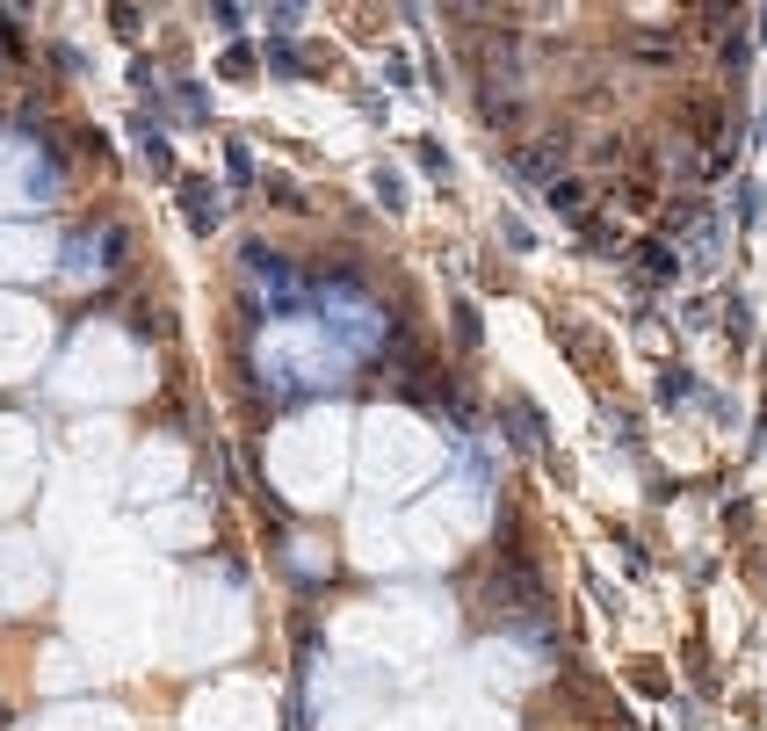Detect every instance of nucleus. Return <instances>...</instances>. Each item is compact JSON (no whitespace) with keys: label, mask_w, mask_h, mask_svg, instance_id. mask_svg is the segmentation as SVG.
Listing matches in <instances>:
<instances>
[{"label":"nucleus","mask_w":767,"mask_h":731,"mask_svg":"<svg viewBox=\"0 0 767 731\" xmlns=\"http://www.w3.org/2000/svg\"><path fill=\"white\" fill-rule=\"evenodd\" d=\"M116 261V239H80L73 247V276H87V268H109Z\"/></svg>","instance_id":"nucleus-1"}]
</instances>
